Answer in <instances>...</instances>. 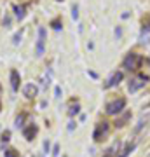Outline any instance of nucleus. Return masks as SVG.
<instances>
[{"label": "nucleus", "instance_id": "b1692460", "mask_svg": "<svg viewBox=\"0 0 150 157\" xmlns=\"http://www.w3.org/2000/svg\"><path fill=\"white\" fill-rule=\"evenodd\" d=\"M115 37H117V39H121V37H122V30L119 28V26L115 28Z\"/></svg>", "mask_w": 150, "mask_h": 157}, {"label": "nucleus", "instance_id": "6ab92c4d", "mask_svg": "<svg viewBox=\"0 0 150 157\" xmlns=\"http://www.w3.org/2000/svg\"><path fill=\"white\" fill-rule=\"evenodd\" d=\"M9 140H11V131H6L2 135V141H9Z\"/></svg>", "mask_w": 150, "mask_h": 157}, {"label": "nucleus", "instance_id": "f8f14e48", "mask_svg": "<svg viewBox=\"0 0 150 157\" xmlns=\"http://www.w3.org/2000/svg\"><path fill=\"white\" fill-rule=\"evenodd\" d=\"M14 12H16L17 19H23L25 17V6H16L14 7Z\"/></svg>", "mask_w": 150, "mask_h": 157}, {"label": "nucleus", "instance_id": "20e7f679", "mask_svg": "<svg viewBox=\"0 0 150 157\" xmlns=\"http://www.w3.org/2000/svg\"><path fill=\"white\" fill-rule=\"evenodd\" d=\"M148 82V75H145V73H140V75H136L134 78H131V82H129L128 89L129 93H136L138 89H141L145 84Z\"/></svg>", "mask_w": 150, "mask_h": 157}, {"label": "nucleus", "instance_id": "7ed1b4c3", "mask_svg": "<svg viewBox=\"0 0 150 157\" xmlns=\"http://www.w3.org/2000/svg\"><path fill=\"white\" fill-rule=\"evenodd\" d=\"M110 133V124L108 122H98L96 124V128H94V133H93V140L94 141H101V140H105L106 135Z\"/></svg>", "mask_w": 150, "mask_h": 157}, {"label": "nucleus", "instance_id": "4468645a", "mask_svg": "<svg viewBox=\"0 0 150 157\" xmlns=\"http://www.w3.org/2000/svg\"><path fill=\"white\" fill-rule=\"evenodd\" d=\"M129 117H131V113H129V112H126V113L122 115V117H121V119H119V121L115 122V126H119V128H121V126H124V124H126V121H128Z\"/></svg>", "mask_w": 150, "mask_h": 157}, {"label": "nucleus", "instance_id": "a878e982", "mask_svg": "<svg viewBox=\"0 0 150 157\" xmlns=\"http://www.w3.org/2000/svg\"><path fill=\"white\" fill-rule=\"evenodd\" d=\"M73 129H75V122H68V131H73Z\"/></svg>", "mask_w": 150, "mask_h": 157}, {"label": "nucleus", "instance_id": "f03ea898", "mask_svg": "<svg viewBox=\"0 0 150 157\" xmlns=\"http://www.w3.org/2000/svg\"><path fill=\"white\" fill-rule=\"evenodd\" d=\"M126 108V100L124 98H115V100H112L106 103L105 107V112L108 115H117V113H121Z\"/></svg>", "mask_w": 150, "mask_h": 157}, {"label": "nucleus", "instance_id": "423d86ee", "mask_svg": "<svg viewBox=\"0 0 150 157\" xmlns=\"http://www.w3.org/2000/svg\"><path fill=\"white\" fill-rule=\"evenodd\" d=\"M121 150H122V143L117 140L110 148H106V150H105L103 157H121Z\"/></svg>", "mask_w": 150, "mask_h": 157}, {"label": "nucleus", "instance_id": "6e6552de", "mask_svg": "<svg viewBox=\"0 0 150 157\" xmlns=\"http://www.w3.org/2000/svg\"><path fill=\"white\" fill-rule=\"evenodd\" d=\"M37 131H39V128L35 124H28L26 128H23V136L30 141V140H33V136L37 135Z\"/></svg>", "mask_w": 150, "mask_h": 157}, {"label": "nucleus", "instance_id": "bb28decb", "mask_svg": "<svg viewBox=\"0 0 150 157\" xmlns=\"http://www.w3.org/2000/svg\"><path fill=\"white\" fill-rule=\"evenodd\" d=\"M58 2H63V0H58Z\"/></svg>", "mask_w": 150, "mask_h": 157}, {"label": "nucleus", "instance_id": "393cba45", "mask_svg": "<svg viewBox=\"0 0 150 157\" xmlns=\"http://www.w3.org/2000/svg\"><path fill=\"white\" fill-rule=\"evenodd\" d=\"M60 154V145H54V148H52V155H58Z\"/></svg>", "mask_w": 150, "mask_h": 157}, {"label": "nucleus", "instance_id": "ddd939ff", "mask_svg": "<svg viewBox=\"0 0 150 157\" xmlns=\"http://www.w3.org/2000/svg\"><path fill=\"white\" fill-rule=\"evenodd\" d=\"M79 110H80V105H79V103H75V105H72V107L68 108V115H70V117H73V115H77V113H79Z\"/></svg>", "mask_w": 150, "mask_h": 157}, {"label": "nucleus", "instance_id": "c85d7f7f", "mask_svg": "<svg viewBox=\"0 0 150 157\" xmlns=\"http://www.w3.org/2000/svg\"><path fill=\"white\" fill-rule=\"evenodd\" d=\"M63 157H67V155H63Z\"/></svg>", "mask_w": 150, "mask_h": 157}, {"label": "nucleus", "instance_id": "2eb2a0df", "mask_svg": "<svg viewBox=\"0 0 150 157\" xmlns=\"http://www.w3.org/2000/svg\"><path fill=\"white\" fill-rule=\"evenodd\" d=\"M51 26H52L54 30H60L61 28V19L58 17V19H54V21H51Z\"/></svg>", "mask_w": 150, "mask_h": 157}, {"label": "nucleus", "instance_id": "4be33fe9", "mask_svg": "<svg viewBox=\"0 0 150 157\" xmlns=\"http://www.w3.org/2000/svg\"><path fill=\"white\" fill-rule=\"evenodd\" d=\"M49 150H51V143H49V140H45V141H44V152L47 154Z\"/></svg>", "mask_w": 150, "mask_h": 157}, {"label": "nucleus", "instance_id": "412c9836", "mask_svg": "<svg viewBox=\"0 0 150 157\" xmlns=\"http://www.w3.org/2000/svg\"><path fill=\"white\" fill-rule=\"evenodd\" d=\"M148 33H150V25H147V28L141 30V39H143V37H147Z\"/></svg>", "mask_w": 150, "mask_h": 157}, {"label": "nucleus", "instance_id": "1a4fd4ad", "mask_svg": "<svg viewBox=\"0 0 150 157\" xmlns=\"http://www.w3.org/2000/svg\"><path fill=\"white\" fill-rule=\"evenodd\" d=\"M19 82H21L19 73H17L16 70H11V87H12V91H14V93L19 89Z\"/></svg>", "mask_w": 150, "mask_h": 157}, {"label": "nucleus", "instance_id": "aec40b11", "mask_svg": "<svg viewBox=\"0 0 150 157\" xmlns=\"http://www.w3.org/2000/svg\"><path fill=\"white\" fill-rule=\"evenodd\" d=\"M12 42H14V45H17V44H19V42H21V32H19V33H16V35H14V40H12Z\"/></svg>", "mask_w": 150, "mask_h": 157}, {"label": "nucleus", "instance_id": "0eeeda50", "mask_svg": "<svg viewBox=\"0 0 150 157\" xmlns=\"http://www.w3.org/2000/svg\"><path fill=\"white\" fill-rule=\"evenodd\" d=\"M122 78H124V73L122 72H113V73H112V77L105 82L103 87H105V89H110V87H113V86H119V82H121Z\"/></svg>", "mask_w": 150, "mask_h": 157}, {"label": "nucleus", "instance_id": "f257e3e1", "mask_svg": "<svg viewBox=\"0 0 150 157\" xmlns=\"http://www.w3.org/2000/svg\"><path fill=\"white\" fill-rule=\"evenodd\" d=\"M141 63H143V58L140 56V54H136V52H129L128 56L124 58L122 67L126 68V70H129V72H136V70L141 67Z\"/></svg>", "mask_w": 150, "mask_h": 157}, {"label": "nucleus", "instance_id": "a211bd4d", "mask_svg": "<svg viewBox=\"0 0 150 157\" xmlns=\"http://www.w3.org/2000/svg\"><path fill=\"white\" fill-rule=\"evenodd\" d=\"M72 17L75 19V21L79 19V7L77 6H73V9H72Z\"/></svg>", "mask_w": 150, "mask_h": 157}, {"label": "nucleus", "instance_id": "cd10ccee", "mask_svg": "<svg viewBox=\"0 0 150 157\" xmlns=\"http://www.w3.org/2000/svg\"><path fill=\"white\" fill-rule=\"evenodd\" d=\"M0 110H2V105H0Z\"/></svg>", "mask_w": 150, "mask_h": 157}, {"label": "nucleus", "instance_id": "9b49d317", "mask_svg": "<svg viewBox=\"0 0 150 157\" xmlns=\"http://www.w3.org/2000/svg\"><path fill=\"white\" fill-rule=\"evenodd\" d=\"M133 150H134V143H126V147L121 150V157H128Z\"/></svg>", "mask_w": 150, "mask_h": 157}, {"label": "nucleus", "instance_id": "5701e85b", "mask_svg": "<svg viewBox=\"0 0 150 157\" xmlns=\"http://www.w3.org/2000/svg\"><path fill=\"white\" fill-rule=\"evenodd\" d=\"M54 94H56V98H61V87H60V86L54 89Z\"/></svg>", "mask_w": 150, "mask_h": 157}, {"label": "nucleus", "instance_id": "9d476101", "mask_svg": "<svg viewBox=\"0 0 150 157\" xmlns=\"http://www.w3.org/2000/svg\"><path fill=\"white\" fill-rule=\"evenodd\" d=\"M37 93H39V89H37V86H33V84H26L25 89H23V94L26 96V98H35Z\"/></svg>", "mask_w": 150, "mask_h": 157}, {"label": "nucleus", "instance_id": "f3484780", "mask_svg": "<svg viewBox=\"0 0 150 157\" xmlns=\"http://www.w3.org/2000/svg\"><path fill=\"white\" fill-rule=\"evenodd\" d=\"M23 121H25V113H23V115H19V117L16 119V126H17V128H23V126H25V124H23Z\"/></svg>", "mask_w": 150, "mask_h": 157}, {"label": "nucleus", "instance_id": "39448f33", "mask_svg": "<svg viewBox=\"0 0 150 157\" xmlns=\"http://www.w3.org/2000/svg\"><path fill=\"white\" fill-rule=\"evenodd\" d=\"M44 45H45V28L40 26L39 28V40H37V47H35V54L39 58L44 54Z\"/></svg>", "mask_w": 150, "mask_h": 157}, {"label": "nucleus", "instance_id": "dca6fc26", "mask_svg": "<svg viewBox=\"0 0 150 157\" xmlns=\"http://www.w3.org/2000/svg\"><path fill=\"white\" fill-rule=\"evenodd\" d=\"M4 157H17V152L12 150V148H9V150L4 152Z\"/></svg>", "mask_w": 150, "mask_h": 157}]
</instances>
